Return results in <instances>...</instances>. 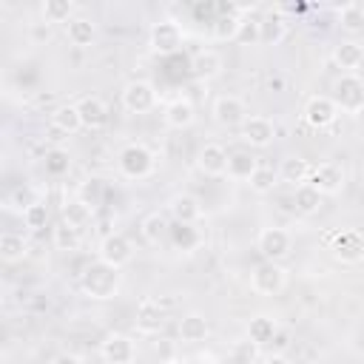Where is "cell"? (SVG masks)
<instances>
[{"label":"cell","mask_w":364,"mask_h":364,"mask_svg":"<svg viewBox=\"0 0 364 364\" xmlns=\"http://www.w3.org/2000/svg\"><path fill=\"white\" fill-rule=\"evenodd\" d=\"M182 43H185V31H182V26H179L176 20H159V23H154L151 31H148V46H151V51L159 54V57L176 54V51L182 48Z\"/></svg>","instance_id":"6"},{"label":"cell","mask_w":364,"mask_h":364,"mask_svg":"<svg viewBox=\"0 0 364 364\" xmlns=\"http://www.w3.org/2000/svg\"><path fill=\"white\" fill-rule=\"evenodd\" d=\"M188 68H191V74H193L196 80L210 82V80H216V77L222 74L225 60H222V54H219L216 48H199V51L191 57Z\"/></svg>","instance_id":"18"},{"label":"cell","mask_w":364,"mask_h":364,"mask_svg":"<svg viewBox=\"0 0 364 364\" xmlns=\"http://www.w3.org/2000/svg\"><path fill=\"white\" fill-rule=\"evenodd\" d=\"M28 250H31V245H28V239H26L23 233L6 230V233L0 236V259H3L6 264L23 262V259L28 256Z\"/></svg>","instance_id":"29"},{"label":"cell","mask_w":364,"mask_h":364,"mask_svg":"<svg viewBox=\"0 0 364 364\" xmlns=\"http://www.w3.org/2000/svg\"><path fill=\"white\" fill-rule=\"evenodd\" d=\"M100 358L105 364H134L136 361V341L128 333H108L100 341Z\"/></svg>","instance_id":"11"},{"label":"cell","mask_w":364,"mask_h":364,"mask_svg":"<svg viewBox=\"0 0 364 364\" xmlns=\"http://www.w3.org/2000/svg\"><path fill=\"white\" fill-rule=\"evenodd\" d=\"M338 105L333 102V97H327V94H313L307 102H304V108H301V119L313 128V131H324V128H330L336 119H338Z\"/></svg>","instance_id":"10"},{"label":"cell","mask_w":364,"mask_h":364,"mask_svg":"<svg viewBox=\"0 0 364 364\" xmlns=\"http://www.w3.org/2000/svg\"><path fill=\"white\" fill-rule=\"evenodd\" d=\"M77 282H80L82 296H88V299H94V301H108V299H114V296L119 293V287H122V273H119V267H111L108 262L94 259V262H88V264L82 267V273H80Z\"/></svg>","instance_id":"1"},{"label":"cell","mask_w":364,"mask_h":364,"mask_svg":"<svg viewBox=\"0 0 364 364\" xmlns=\"http://www.w3.org/2000/svg\"><path fill=\"white\" fill-rule=\"evenodd\" d=\"M65 37H68L71 46H77V48H88V46H94V40H97V23H94L91 17L77 14V17L65 26Z\"/></svg>","instance_id":"27"},{"label":"cell","mask_w":364,"mask_h":364,"mask_svg":"<svg viewBox=\"0 0 364 364\" xmlns=\"http://www.w3.org/2000/svg\"><path fill=\"white\" fill-rule=\"evenodd\" d=\"M330 97L338 105V111L355 117L364 108V77L361 74H341L333 82V94Z\"/></svg>","instance_id":"4"},{"label":"cell","mask_w":364,"mask_h":364,"mask_svg":"<svg viewBox=\"0 0 364 364\" xmlns=\"http://www.w3.org/2000/svg\"><path fill=\"white\" fill-rule=\"evenodd\" d=\"M168 213H171V219L179 222V225H199V219H202L205 210H202L199 196L182 191V193H173V196L168 199Z\"/></svg>","instance_id":"16"},{"label":"cell","mask_w":364,"mask_h":364,"mask_svg":"<svg viewBox=\"0 0 364 364\" xmlns=\"http://www.w3.org/2000/svg\"><path fill=\"white\" fill-rule=\"evenodd\" d=\"M51 125L60 131V134H77L82 128V119H80V108L77 102H63L51 111Z\"/></svg>","instance_id":"30"},{"label":"cell","mask_w":364,"mask_h":364,"mask_svg":"<svg viewBox=\"0 0 364 364\" xmlns=\"http://www.w3.org/2000/svg\"><path fill=\"white\" fill-rule=\"evenodd\" d=\"M259 165H262V162H259L250 151H233L230 159H228V176L236 179V182H247V179L256 173Z\"/></svg>","instance_id":"31"},{"label":"cell","mask_w":364,"mask_h":364,"mask_svg":"<svg viewBox=\"0 0 364 364\" xmlns=\"http://www.w3.org/2000/svg\"><path fill=\"white\" fill-rule=\"evenodd\" d=\"M333 63L341 68V74H358L364 65V43L358 40H341L333 46Z\"/></svg>","instance_id":"20"},{"label":"cell","mask_w":364,"mask_h":364,"mask_svg":"<svg viewBox=\"0 0 364 364\" xmlns=\"http://www.w3.org/2000/svg\"><path fill=\"white\" fill-rule=\"evenodd\" d=\"M344 168L338 162H321V165H313V173H310V185L321 193V196H336L344 191Z\"/></svg>","instance_id":"14"},{"label":"cell","mask_w":364,"mask_h":364,"mask_svg":"<svg viewBox=\"0 0 364 364\" xmlns=\"http://www.w3.org/2000/svg\"><path fill=\"white\" fill-rule=\"evenodd\" d=\"M173 247H182V250H196L199 245H202V233H199V228L196 225H171V239H168Z\"/></svg>","instance_id":"36"},{"label":"cell","mask_w":364,"mask_h":364,"mask_svg":"<svg viewBox=\"0 0 364 364\" xmlns=\"http://www.w3.org/2000/svg\"><path fill=\"white\" fill-rule=\"evenodd\" d=\"M233 361L236 364H259L262 355H259V344L245 338V341H236L233 344Z\"/></svg>","instance_id":"43"},{"label":"cell","mask_w":364,"mask_h":364,"mask_svg":"<svg viewBox=\"0 0 364 364\" xmlns=\"http://www.w3.org/2000/svg\"><path fill=\"white\" fill-rule=\"evenodd\" d=\"M91 219H94V205H91L88 199H82V196L65 199V202L60 205V222H65V225L74 228V230L88 228Z\"/></svg>","instance_id":"21"},{"label":"cell","mask_w":364,"mask_h":364,"mask_svg":"<svg viewBox=\"0 0 364 364\" xmlns=\"http://www.w3.org/2000/svg\"><path fill=\"white\" fill-rule=\"evenodd\" d=\"M134 327L142 336H159L165 327V310L156 299H142L134 313Z\"/></svg>","instance_id":"15"},{"label":"cell","mask_w":364,"mask_h":364,"mask_svg":"<svg viewBox=\"0 0 364 364\" xmlns=\"http://www.w3.org/2000/svg\"><path fill=\"white\" fill-rule=\"evenodd\" d=\"M321 202H324V196H321L310 182H304V185H299V188L293 191V208H296L301 216L318 213V210H321Z\"/></svg>","instance_id":"34"},{"label":"cell","mask_w":364,"mask_h":364,"mask_svg":"<svg viewBox=\"0 0 364 364\" xmlns=\"http://www.w3.org/2000/svg\"><path fill=\"white\" fill-rule=\"evenodd\" d=\"M20 216H23V225H26L28 230H34V233L48 225V208H46V202H34V205L26 208Z\"/></svg>","instance_id":"41"},{"label":"cell","mask_w":364,"mask_h":364,"mask_svg":"<svg viewBox=\"0 0 364 364\" xmlns=\"http://www.w3.org/2000/svg\"><path fill=\"white\" fill-rule=\"evenodd\" d=\"M77 108H80V119H82V128H85V131H100V128L108 122V105H105V100L97 97V94L82 97V100L77 102Z\"/></svg>","instance_id":"22"},{"label":"cell","mask_w":364,"mask_h":364,"mask_svg":"<svg viewBox=\"0 0 364 364\" xmlns=\"http://www.w3.org/2000/svg\"><path fill=\"white\" fill-rule=\"evenodd\" d=\"M239 136H242V142L250 145V148H267V145H273V139H276V122H273L270 117L250 114V117L242 122Z\"/></svg>","instance_id":"12"},{"label":"cell","mask_w":364,"mask_h":364,"mask_svg":"<svg viewBox=\"0 0 364 364\" xmlns=\"http://www.w3.org/2000/svg\"><path fill=\"white\" fill-rule=\"evenodd\" d=\"M117 168L125 179L131 182H139V179H148L154 171H156V154L142 145V142H128L119 154H117Z\"/></svg>","instance_id":"2"},{"label":"cell","mask_w":364,"mask_h":364,"mask_svg":"<svg viewBox=\"0 0 364 364\" xmlns=\"http://www.w3.org/2000/svg\"><path fill=\"white\" fill-rule=\"evenodd\" d=\"M327 247L336 262L341 264H358L364 262V233L355 228H338L327 236Z\"/></svg>","instance_id":"3"},{"label":"cell","mask_w":364,"mask_h":364,"mask_svg":"<svg viewBox=\"0 0 364 364\" xmlns=\"http://www.w3.org/2000/svg\"><path fill=\"white\" fill-rule=\"evenodd\" d=\"M51 239H54V247H57V250L74 253V250H80V245H82V230H74V228H68L65 222H57V225L51 228Z\"/></svg>","instance_id":"35"},{"label":"cell","mask_w":364,"mask_h":364,"mask_svg":"<svg viewBox=\"0 0 364 364\" xmlns=\"http://www.w3.org/2000/svg\"><path fill=\"white\" fill-rule=\"evenodd\" d=\"M210 114H213V119H216L222 128H242V122L250 117L245 100L236 97V94H222V97H216Z\"/></svg>","instance_id":"13"},{"label":"cell","mask_w":364,"mask_h":364,"mask_svg":"<svg viewBox=\"0 0 364 364\" xmlns=\"http://www.w3.org/2000/svg\"><path fill=\"white\" fill-rule=\"evenodd\" d=\"M34 202H40L37 196H34V191L31 188H14L9 196H6V208H11V210H17V213H23L26 208H31Z\"/></svg>","instance_id":"42"},{"label":"cell","mask_w":364,"mask_h":364,"mask_svg":"<svg viewBox=\"0 0 364 364\" xmlns=\"http://www.w3.org/2000/svg\"><path fill=\"white\" fill-rule=\"evenodd\" d=\"M355 122H358V125H361V128H364V108H361V111H358V114H355Z\"/></svg>","instance_id":"46"},{"label":"cell","mask_w":364,"mask_h":364,"mask_svg":"<svg viewBox=\"0 0 364 364\" xmlns=\"http://www.w3.org/2000/svg\"><path fill=\"white\" fill-rule=\"evenodd\" d=\"M51 364H85V358H82L80 353L65 350V353H57V355L51 358Z\"/></svg>","instance_id":"44"},{"label":"cell","mask_w":364,"mask_h":364,"mask_svg":"<svg viewBox=\"0 0 364 364\" xmlns=\"http://www.w3.org/2000/svg\"><path fill=\"white\" fill-rule=\"evenodd\" d=\"M228 159L230 154L225 151V145L219 142H205L196 154V168L205 176H228Z\"/></svg>","instance_id":"17"},{"label":"cell","mask_w":364,"mask_h":364,"mask_svg":"<svg viewBox=\"0 0 364 364\" xmlns=\"http://www.w3.org/2000/svg\"><path fill=\"white\" fill-rule=\"evenodd\" d=\"M310 173H313V165L304 156H284L282 165H279V179L282 182H290L293 188L310 182Z\"/></svg>","instance_id":"28"},{"label":"cell","mask_w":364,"mask_h":364,"mask_svg":"<svg viewBox=\"0 0 364 364\" xmlns=\"http://www.w3.org/2000/svg\"><path fill=\"white\" fill-rule=\"evenodd\" d=\"M259 34L262 46H279L287 37V17L282 14V9H267L264 17H259Z\"/></svg>","instance_id":"23"},{"label":"cell","mask_w":364,"mask_h":364,"mask_svg":"<svg viewBox=\"0 0 364 364\" xmlns=\"http://www.w3.org/2000/svg\"><path fill=\"white\" fill-rule=\"evenodd\" d=\"M162 122L173 131H185L196 122V108L188 97H173L165 108H162Z\"/></svg>","instance_id":"19"},{"label":"cell","mask_w":364,"mask_h":364,"mask_svg":"<svg viewBox=\"0 0 364 364\" xmlns=\"http://www.w3.org/2000/svg\"><path fill=\"white\" fill-rule=\"evenodd\" d=\"M43 165H46V173L48 176H65L71 171V156L63 148H51V151H46Z\"/></svg>","instance_id":"39"},{"label":"cell","mask_w":364,"mask_h":364,"mask_svg":"<svg viewBox=\"0 0 364 364\" xmlns=\"http://www.w3.org/2000/svg\"><path fill=\"white\" fill-rule=\"evenodd\" d=\"M40 14H43V23L48 26H57V23H71L77 17V6L71 0H46L40 6Z\"/></svg>","instance_id":"32"},{"label":"cell","mask_w":364,"mask_h":364,"mask_svg":"<svg viewBox=\"0 0 364 364\" xmlns=\"http://www.w3.org/2000/svg\"><path fill=\"white\" fill-rule=\"evenodd\" d=\"M247 185L253 193H270L279 185V171H273L270 165H259L256 173L247 179Z\"/></svg>","instance_id":"38"},{"label":"cell","mask_w":364,"mask_h":364,"mask_svg":"<svg viewBox=\"0 0 364 364\" xmlns=\"http://www.w3.org/2000/svg\"><path fill=\"white\" fill-rule=\"evenodd\" d=\"M239 20H242V9H233V6L222 9V14L213 17V23H210V37H213L216 43H230V40L236 43Z\"/></svg>","instance_id":"25"},{"label":"cell","mask_w":364,"mask_h":364,"mask_svg":"<svg viewBox=\"0 0 364 364\" xmlns=\"http://www.w3.org/2000/svg\"><path fill=\"white\" fill-rule=\"evenodd\" d=\"M256 250L262 253L264 262H282L293 250V236H290V230L276 228V225L273 228H262L259 236H256Z\"/></svg>","instance_id":"8"},{"label":"cell","mask_w":364,"mask_h":364,"mask_svg":"<svg viewBox=\"0 0 364 364\" xmlns=\"http://www.w3.org/2000/svg\"><path fill=\"white\" fill-rule=\"evenodd\" d=\"M119 102H122V108L128 114H151L156 108L159 97H156L154 82H148V80H131V82L122 85Z\"/></svg>","instance_id":"5"},{"label":"cell","mask_w":364,"mask_h":364,"mask_svg":"<svg viewBox=\"0 0 364 364\" xmlns=\"http://www.w3.org/2000/svg\"><path fill=\"white\" fill-rule=\"evenodd\" d=\"M176 333H179L182 344H202L210 336V324L202 313H185L176 324Z\"/></svg>","instance_id":"24"},{"label":"cell","mask_w":364,"mask_h":364,"mask_svg":"<svg viewBox=\"0 0 364 364\" xmlns=\"http://www.w3.org/2000/svg\"><path fill=\"white\" fill-rule=\"evenodd\" d=\"M259 364H290V361H287L282 353H273V355H264Z\"/></svg>","instance_id":"45"},{"label":"cell","mask_w":364,"mask_h":364,"mask_svg":"<svg viewBox=\"0 0 364 364\" xmlns=\"http://www.w3.org/2000/svg\"><path fill=\"white\" fill-rule=\"evenodd\" d=\"M287 284V270L282 262H259L250 273V290L259 296H279Z\"/></svg>","instance_id":"7"},{"label":"cell","mask_w":364,"mask_h":364,"mask_svg":"<svg viewBox=\"0 0 364 364\" xmlns=\"http://www.w3.org/2000/svg\"><path fill=\"white\" fill-rule=\"evenodd\" d=\"M338 23H341V28H347V31L364 28V6H361V3H344V6L338 9Z\"/></svg>","instance_id":"40"},{"label":"cell","mask_w":364,"mask_h":364,"mask_svg":"<svg viewBox=\"0 0 364 364\" xmlns=\"http://www.w3.org/2000/svg\"><path fill=\"white\" fill-rule=\"evenodd\" d=\"M239 46H259L262 34H259V17H250L247 9H242V20H239V34H236Z\"/></svg>","instance_id":"37"},{"label":"cell","mask_w":364,"mask_h":364,"mask_svg":"<svg viewBox=\"0 0 364 364\" xmlns=\"http://www.w3.org/2000/svg\"><path fill=\"white\" fill-rule=\"evenodd\" d=\"M276 333H279V324H276L273 316H267V313L250 316V321H247V338H250V341H256V344L262 347V344L273 341Z\"/></svg>","instance_id":"33"},{"label":"cell","mask_w":364,"mask_h":364,"mask_svg":"<svg viewBox=\"0 0 364 364\" xmlns=\"http://www.w3.org/2000/svg\"><path fill=\"white\" fill-rule=\"evenodd\" d=\"M139 233H142V239H145L151 247H159V245H165V242L171 239V222H168V216H165L162 210H151V213L142 219Z\"/></svg>","instance_id":"26"},{"label":"cell","mask_w":364,"mask_h":364,"mask_svg":"<svg viewBox=\"0 0 364 364\" xmlns=\"http://www.w3.org/2000/svg\"><path fill=\"white\" fill-rule=\"evenodd\" d=\"M97 259H102V262H108L111 267H125V264H131L134 262V242L125 236V233H119V230H111V233H105L102 239H100V245H97Z\"/></svg>","instance_id":"9"}]
</instances>
